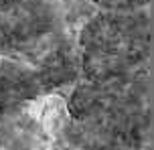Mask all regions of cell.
I'll return each instance as SVG.
<instances>
[{"label":"cell","instance_id":"1","mask_svg":"<svg viewBox=\"0 0 154 150\" xmlns=\"http://www.w3.org/2000/svg\"><path fill=\"white\" fill-rule=\"evenodd\" d=\"M81 79L108 81L150 71V10H95L77 32Z\"/></svg>","mask_w":154,"mask_h":150},{"label":"cell","instance_id":"2","mask_svg":"<svg viewBox=\"0 0 154 150\" xmlns=\"http://www.w3.org/2000/svg\"><path fill=\"white\" fill-rule=\"evenodd\" d=\"M51 95L41 73L24 61L0 55V112L32 106Z\"/></svg>","mask_w":154,"mask_h":150},{"label":"cell","instance_id":"3","mask_svg":"<svg viewBox=\"0 0 154 150\" xmlns=\"http://www.w3.org/2000/svg\"><path fill=\"white\" fill-rule=\"evenodd\" d=\"M97 10H118V12H128V10H144L150 6L152 0H89Z\"/></svg>","mask_w":154,"mask_h":150}]
</instances>
